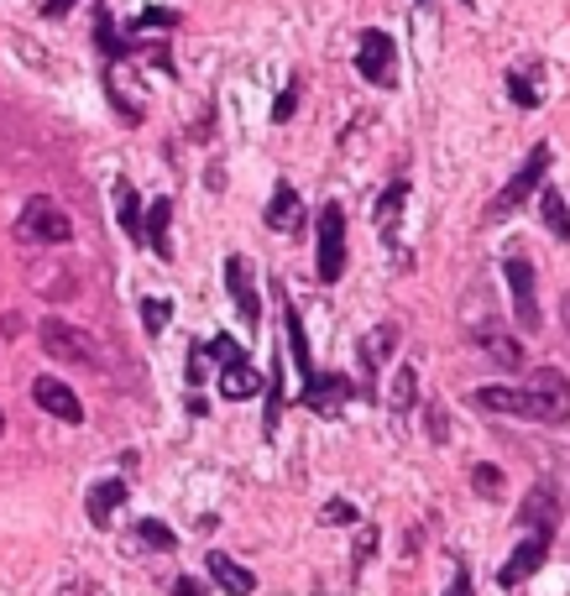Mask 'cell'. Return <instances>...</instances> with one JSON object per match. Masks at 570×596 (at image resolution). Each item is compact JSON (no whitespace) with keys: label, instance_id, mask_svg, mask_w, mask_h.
<instances>
[{"label":"cell","instance_id":"1","mask_svg":"<svg viewBox=\"0 0 570 596\" xmlns=\"http://www.w3.org/2000/svg\"><path fill=\"white\" fill-rule=\"evenodd\" d=\"M471 403L487 408V414H508V419H539V424H560L565 419L560 408H550L539 393H529V387H476Z\"/></svg>","mask_w":570,"mask_h":596},{"label":"cell","instance_id":"2","mask_svg":"<svg viewBox=\"0 0 570 596\" xmlns=\"http://www.w3.org/2000/svg\"><path fill=\"white\" fill-rule=\"evenodd\" d=\"M42 351H48L53 361L63 366H100V346H95V335L79 330V325H68V319H42Z\"/></svg>","mask_w":570,"mask_h":596},{"label":"cell","instance_id":"3","mask_svg":"<svg viewBox=\"0 0 570 596\" xmlns=\"http://www.w3.org/2000/svg\"><path fill=\"white\" fill-rule=\"evenodd\" d=\"M356 68H361V79H372L377 89H393L398 84V42L377 27H367L356 37Z\"/></svg>","mask_w":570,"mask_h":596},{"label":"cell","instance_id":"4","mask_svg":"<svg viewBox=\"0 0 570 596\" xmlns=\"http://www.w3.org/2000/svg\"><path fill=\"white\" fill-rule=\"evenodd\" d=\"M544 173H550V142H539L529 157H523V168L508 178V189L492 199V220H508V215L518 210V204L529 199V194L539 189V183H544Z\"/></svg>","mask_w":570,"mask_h":596},{"label":"cell","instance_id":"5","mask_svg":"<svg viewBox=\"0 0 570 596\" xmlns=\"http://www.w3.org/2000/svg\"><path fill=\"white\" fill-rule=\"evenodd\" d=\"M21 236L37 241V246H63L74 236V220L63 215V204H53L48 194L27 199V210H21Z\"/></svg>","mask_w":570,"mask_h":596},{"label":"cell","instance_id":"6","mask_svg":"<svg viewBox=\"0 0 570 596\" xmlns=\"http://www.w3.org/2000/svg\"><path fill=\"white\" fill-rule=\"evenodd\" d=\"M319 283H340L346 272V210L340 204H325L319 210Z\"/></svg>","mask_w":570,"mask_h":596},{"label":"cell","instance_id":"7","mask_svg":"<svg viewBox=\"0 0 570 596\" xmlns=\"http://www.w3.org/2000/svg\"><path fill=\"white\" fill-rule=\"evenodd\" d=\"M523 529L539 534V539H555V523H560V492H555V481H534L529 497H523Z\"/></svg>","mask_w":570,"mask_h":596},{"label":"cell","instance_id":"8","mask_svg":"<svg viewBox=\"0 0 570 596\" xmlns=\"http://www.w3.org/2000/svg\"><path fill=\"white\" fill-rule=\"evenodd\" d=\"M503 272H508V288H513L518 325H523V330H539V293H534V267H529V257H508Z\"/></svg>","mask_w":570,"mask_h":596},{"label":"cell","instance_id":"9","mask_svg":"<svg viewBox=\"0 0 570 596\" xmlns=\"http://www.w3.org/2000/svg\"><path fill=\"white\" fill-rule=\"evenodd\" d=\"M32 398H37L42 414H53V419H63V424H84V403H79V393H74L68 382L37 377V382H32Z\"/></svg>","mask_w":570,"mask_h":596},{"label":"cell","instance_id":"10","mask_svg":"<svg viewBox=\"0 0 570 596\" xmlns=\"http://www.w3.org/2000/svg\"><path fill=\"white\" fill-rule=\"evenodd\" d=\"M346 398H351V382L340 372H314L304 382V408H314V414H325V419H335L340 408H346Z\"/></svg>","mask_w":570,"mask_h":596},{"label":"cell","instance_id":"11","mask_svg":"<svg viewBox=\"0 0 570 596\" xmlns=\"http://www.w3.org/2000/svg\"><path fill=\"white\" fill-rule=\"evenodd\" d=\"M225 288H231V298H236V309H241L246 325H257V319H262V298L252 288V262H246V257L225 262Z\"/></svg>","mask_w":570,"mask_h":596},{"label":"cell","instance_id":"12","mask_svg":"<svg viewBox=\"0 0 570 596\" xmlns=\"http://www.w3.org/2000/svg\"><path fill=\"white\" fill-rule=\"evenodd\" d=\"M544 555H550V539H539V534H529L513 555H508V565L497 570V581L503 586H518V581H529V576H539V565H544Z\"/></svg>","mask_w":570,"mask_h":596},{"label":"cell","instance_id":"13","mask_svg":"<svg viewBox=\"0 0 570 596\" xmlns=\"http://www.w3.org/2000/svg\"><path fill=\"white\" fill-rule=\"evenodd\" d=\"M204 570H210V581H215L220 591H231V596H252V591H257V576H252V570L236 565L231 555H220V549H215L210 560H204Z\"/></svg>","mask_w":570,"mask_h":596},{"label":"cell","instance_id":"14","mask_svg":"<svg viewBox=\"0 0 570 596\" xmlns=\"http://www.w3.org/2000/svg\"><path fill=\"white\" fill-rule=\"evenodd\" d=\"M126 502V481L121 476H105V481H95V487H89V523H95V529H105L110 518H116V508Z\"/></svg>","mask_w":570,"mask_h":596},{"label":"cell","instance_id":"15","mask_svg":"<svg viewBox=\"0 0 570 596\" xmlns=\"http://www.w3.org/2000/svg\"><path fill=\"white\" fill-rule=\"evenodd\" d=\"M476 346H482L497 366H503V372H523V346H518V340H513L508 330L482 325V330H476Z\"/></svg>","mask_w":570,"mask_h":596},{"label":"cell","instance_id":"16","mask_svg":"<svg viewBox=\"0 0 570 596\" xmlns=\"http://www.w3.org/2000/svg\"><path fill=\"white\" fill-rule=\"evenodd\" d=\"M398 351V325H377L367 340H361V372L367 377H377L382 372V361Z\"/></svg>","mask_w":570,"mask_h":596},{"label":"cell","instance_id":"17","mask_svg":"<svg viewBox=\"0 0 570 596\" xmlns=\"http://www.w3.org/2000/svg\"><path fill=\"white\" fill-rule=\"evenodd\" d=\"M220 393L231 398V403H241V398H257L262 393V377L246 366V356L241 361H231V366H220Z\"/></svg>","mask_w":570,"mask_h":596},{"label":"cell","instance_id":"18","mask_svg":"<svg viewBox=\"0 0 570 596\" xmlns=\"http://www.w3.org/2000/svg\"><path fill=\"white\" fill-rule=\"evenodd\" d=\"M529 393H539L550 408L570 414V377H565V372H555V366H539V372L529 377Z\"/></svg>","mask_w":570,"mask_h":596},{"label":"cell","instance_id":"19","mask_svg":"<svg viewBox=\"0 0 570 596\" xmlns=\"http://www.w3.org/2000/svg\"><path fill=\"white\" fill-rule=\"evenodd\" d=\"M299 220H304V204L293 194V183H278V189H272V204H267V225L272 231H293Z\"/></svg>","mask_w":570,"mask_h":596},{"label":"cell","instance_id":"20","mask_svg":"<svg viewBox=\"0 0 570 596\" xmlns=\"http://www.w3.org/2000/svg\"><path fill=\"white\" fill-rule=\"evenodd\" d=\"M168 220H173V199H152V210H147V246L157 251L163 262H173V241H168Z\"/></svg>","mask_w":570,"mask_h":596},{"label":"cell","instance_id":"21","mask_svg":"<svg viewBox=\"0 0 570 596\" xmlns=\"http://www.w3.org/2000/svg\"><path fill=\"white\" fill-rule=\"evenodd\" d=\"M403 204H408V183L398 178V183H387V194L377 199V231L393 241V231H398V220H403Z\"/></svg>","mask_w":570,"mask_h":596},{"label":"cell","instance_id":"22","mask_svg":"<svg viewBox=\"0 0 570 596\" xmlns=\"http://www.w3.org/2000/svg\"><path fill=\"white\" fill-rule=\"evenodd\" d=\"M116 215H121V231L131 241H147V225H142V199H136L131 183H116Z\"/></svg>","mask_w":570,"mask_h":596},{"label":"cell","instance_id":"23","mask_svg":"<svg viewBox=\"0 0 570 596\" xmlns=\"http://www.w3.org/2000/svg\"><path fill=\"white\" fill-rule=\"evenodd\" d=\"M283 325H288V351H293V361H299V377L309 382L314 377V356H309V335H304L299 309H283Z\"/></svg>","mask_w":570,"mask_h":596},{"label":"cell","instance_id":"24","mask_svg":"<svg viewBox=\"0 0 570 596\" xmlns=\"http://www.w3.org/2000/svg\"><path fill=\"white\" fill-rule=\"evenodd\" d=\"M539 215H544V225L570 246V204H565V194H555V189H544L539 194Z\"/></svg>","mask_w":570,"mask_h":596},{"label":"cell","instance_id":"25","mask_svg":"<svg viewBox=\"0 0 570 596\" xmlns=\"http://www.w3.org/2000/svg\"><path fill=\"white\" fill-rule=\"evenodd\" d=\"M136 539H142L147 549H163V555H168V549H178V534L168 529L163 518H142V523H136Z\"/></svg>","mask_w":570,"mask_h":596},{"label":"cell","instance_id":"26","mask_svg":"<svg viewBox=\"0 0 570 596\" xmlns=\"http://www.w3.org/2000/svg\"><path fill=\"white\" fill-rule=\"evenodd\" d=\"M419 398V377H414V366H398V377H393V393H387V403L398 408V414H408Z\"/></svg>","mask_w":570,"mask_h":596},{"label":"cell","instance_id":"27","mask_svg":"<svg viewBox=\"0 0 570 596\" xmlns=\"http://www.w3.org/2000/svg\"><path fill=\"white\" fill-rule=\"evenodd\" d=\"M471 487H476V497H487V502H503V471H497V466H476L471 471Z\"/></svg>","mask_w":570,"mask_h":596},{"label":"cell","instance_id":"28","mask_svg":"<svg viewBox=\"0 0 570 596\" xmlns=\"http://www.w3.org/2000/svg\"><path fill=\"white\" fill-rule=\"evenodd\" d=\"M168 304L163 298H142V325H147V335H163V325H168Z\"/></svg>","mask_w":570,"mask_h":596},{"label":"cell","instance_id":"29","mask_svg":"<svg viewBox=\"0 0 570 596\" xmlns=\"http://www.w3.org/2000/svg\"><path fill=\"white\" fill-rule=\"evenodd\" d=\"M508 95H513L518 105H529V110L539 105V89L529 84V74H523V68H513V74H508Z\"/></svg>","mask_w":570,"mask_h":596},{"label":"cell","instance_id":"30","mask_svg":"<svg viewBox=\"0 0 570 596\" xmlns=\"http://www.w3.org/2000/svg\"><path fill=\"white\" fill-rule=\"evenodd\" d=\"M204 351H210V356H215L220 366H231V361H241V346H236V340H231V335H215V340H210V346H204Z\"/></svg>","mask_w":570,"mask_h":596},{"label":"cell","instance_id":"31","mask_svg":"<svg viewBox=\"0 0 570 596\" xmlns=\"http://www.w3.org/2000/svg\"><path fill=\"white\" fill-rule=\"evenodd\" d=\"M293 110H299V79H288V89L278 95V105H272V121H288Z\"/></svg>","mask_w":570,"mask_h":596},{"label":"cell","instance_id":"32","mask_svg":"<svg viewBox=\"0 0 570 596\" xmlns=\"http://www.w3.org/2000/svg\"><path fill=\"white\" fill-rule=\"evenodd\" d=\"M319 518H325V523H335V529H340V523H356V508H351L346 497H335V502H325V513H319Z\"/></svg>","mask_w":570,"mask_h":596},{"label":"cell","instance_id":"33","mask_svg":"<svg viewBox=\"0 0 570 596\" xmlns=\"http://www.w3.org/2000/svg\"><path fill=\"white\" fill-rule=\"evenodd\" d=\"M204 377H210V351L194 346V351H189V382H204Z\"/></svg>","mask_w":570,"mask_h":596},{"label":"cell","instance_id":"34","mask_svg":"<svg viewBox=\"0 0 570 596\" xmlns=\"http://www.w3.org/2000/svg\"><path fill=\"white\" fill-rule=\"evenodd\" d=\"M429 440H435V445H445V440H450V424H445L440 408H429Z\"/></svg>","mask_w":570,"mask_h":596},{"label":"cell","instance_id":"35","mask_svg":"<svg viewBox=\"0 0 570 596\" xmlns=\"http://www.w3.org/2000/svg\"><path fill=\"white\" fill-rule=\"evenodd\" d=\"M173 596H204V586H199L194 576H178V581H173Z\"/></svg>","mask_w":570,"mask_h":596},{"label":"cell","instance_id":"36","mask_svg":"<svg viewBox=\"0 0 570 596\" xmlns=\"http://www.w3.org/2000/svg\"><path fill=\"white\" fill-rule=\"evenodd\" d=\"M450 596H476V591H471V576H466V570H455V581H450Z\"/></svg>","mask_w":570,"mask_h":596},{"label":"cell","instance_id":"37","mask_svg":"<svg viewBox=\"0 0 570 596\" xmlns=\"http://www.w3.org/2000/svg\"><path fill=\"white\" fill-rule=\"evenodd\" d=\"M74 6H79V0H48V6H42V16H68Z\"/></svg>","mask_w":570,"mask_h":596},{"label":"cell","instance_id":"38","mask_svg":"<svg viewBox=\"0 0 570 596\" xmlns=\"http://www.w3.org/2000/svg\"><path fill=\"white\" fill-rule=\"evenodd\" d=\"M565 330H570V293H565Z\"/></svg>","mask_w":570,"mask_h":596},{"label":"cell","instance_id":"39","mask_svg":"<svg viewBox=\"0 0 570 596\" xmlns=\"http://www.w3.org/2000/svg\"><path fill=\"white\" fill-rule=\"evenodd\" d=\"M0 429H6V414H0Z\"/></svg>","mask_w":570,"mask_h":596},{"label":"cell","instance_id":"40","mask_svg":"<svg viewBox=\"0 0 570 596\" xmlns=\"http://www.w3.org/2000/svg\"><path fill=\"white\" fill-rule=\"evenodd\" d=\"M419 6H429V0H419Z\"/></svg>","mask_w":570,"mask_h":596}]
</instances>
